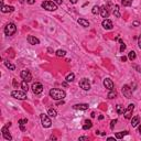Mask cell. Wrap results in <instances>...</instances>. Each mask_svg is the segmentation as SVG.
I'll list each match as a JSON object with an SVG mask.
<instances>
[{"instance_id":"6da1fadb","label":"cell","mask_w":141,"mask_h":141,"mask_svg":"<svg viewBox=\"0 0 141 141\" xmlns=\"http://www.w3.org/2000/svg\"><path fill=\"white\" fill-rule=\"evenodd\" d=\"M66 96V93L62 89H58V88H53V89L50 90V97L54 100H62L64 99Z\"/></svg>"},{"instance_id":"7a4b0ae2","label":"cell","mask_w":141,"mask_h":141,"mask_svg":"<svg viewBox=\"0 0 141 141\" xmlns=\"http://www.w3.org/2000/svg\"><path fill=\"white\" fill-rule=\"evenodd\" d=\"M15 32H17V27H15V23L10 22V23H8L6 27H5V34H6L7 36L13 35Z\"/></svg>"},{"instance_id":"3957f363","label":"cell","mask_w":141,"mask_h":141,"mask_svg":"<svg viewBox=\"0 0 141 141\" xmlns=\"http://www.w3.org/2000/svg\"><path fill=\"white\" fill-rule=\"evenodd\" d=\"M42 8L48 11H55L57 9V5L54 2V1H44L42 2Z\"/></svg>"},{"instance_id":"277c9868","label":"cell","mask_w":141,"mask_h":141,"mask_svg":"<svg viewBox=\"0 0 141 141\" xmlns=\"http://www.w3.org/2000/svg\"><path fill=\"white\" fill-rule=\"evenodd\" d=\"M11 96L15 99H20V100L27 99V94L24 90H13L11 93Z\"/></svg>"},{"instance_id":"5b68a950","label":"cell","mask_w":141,"mask_h":141,"mask_svg":"<svg viewBox=\"0 0 141 141\" xmlns=\"http://www.w3.org/2000/svg\"><path fill=\"white\" fill-rule=\"evenodd\" d=\"M40 118H41V122H42V126L44 127V128H50V127L52 126V121H51V119L49 118L48 115L41 114L40 115Z\"/></svg>"},{"instance_id":"8992f818","label":"cell","mask_w":141,"mask_h":141,"mask_svg":"<svg viewBox=\"0 0 141 141\" xmlns=\"http://www.w3.org/2000/svg\"><path fill=\"white\" fill-rule=\"evenodd\" d=\"M133 110H135V105H133V104H129L128 107H127V109H125V112H123L125 118H126V119H131Z\"/></svg>"},{"instance_id":"52a82bcc","label":"cell","mask_w":141,"mask_h":141,"mask_svg":"<svg viewBox=\"0 0 141 141\" xmlns=\"http://www.w3.org/2000/svg\"><path fill=\"white\" fill-rule=\"evenodd\" d=\"M11 126V122H9V123H7L6 126L2 128V136H3V138L6 139V140H12V137H11V135L9 133V131H8V128Z\"/></svg>"},{"instance_id":"ba28073f","label":"cell","mask_w":141,"mask_h":141,"mask_svg":"<svg viewBox=\"0 0 141 141\" xmlns=\"http://www.w3.org/2000/svg\"><path fill=\"white\" fill-rule=\"evenodd\" d=\"M121 92H122L123 96L126 97V98H131L132 96V90L128 85H123L122 88H121Z\"/></svg>"},{"instance_id":"9c48e42d","label":"cell","mask_w":141,"mask_h":141,"mask_svg":"<svg viewBox=\"0 0 141 141\" xmlns=\"http://www.w3.org/2000/svg\"><path fill=\"white\" fill-rule=\"evenodd\" d=\"M79 87L83 88L84 90H89L90 89V83L88 82L87 78H82L79 81Z\"/></svg>"},{"instance_id":"30bf717a","label":"cell","mask_w":141,"mask_h":141,"mask_svg":"<svg viewBox=\"0 0 141 141\" xmlns=\"http://www.w3.org/2000/svg\"><path fill=\"white\" fill-rule=\"evenodd\" d=\"M32 90L33 93L35 94V95H39V94H41L43 92V86L41 83H34V84L32 85Z\"/></svg>"},{"instance_id":"8fae6325","label":"cell","mask_w":141,"mask_h":141,"mask_svg":"<svg viewBox=\"0 0 141 141\" xmlns=\"http://www.w3.org/2000/svg\"><path fill=\"white\" fill-rule=\"evenodd\" d=\"M20 75H21V77H22L23 81H27V82H31V81H32V75H31L30 71H28V69L22 71Z\"/></svg>"},{"instance_id":"7c38bea8","label":"cell","mask_w":141,"mask_h":141,"mask_svg":"<svg viewBox=\"0 0 141 141\" xmlns=\"http://www.w3.org/2000/svg\"><path fill=\"white\" fill-rule=\"evenodd\" d=\"M102 28H104L105 30H111V29H112V27H114L112 22H111L109 19H105V20L102 21Z\"/></svg>"},{"instance_id":"4fadbf2b","label":"cell","mask_w":141,"mask_h":141,"mask_svg":"<svg viewBox=\"0 0 141 141\" xmlns=\"http://www.w3.org/2000/svg\"><path fill=\"white\" fill-rule=\"evenodd\" d=\"M27 40H28V42H29V44H31V45H36L40 43V40L33 35H28Z\"/></svg>"},{"instance_id":"5bb4252c","label":"cell","mask_w":141,"mask_h":141,"mask_svg":"<svg viewBox=\"0 0 141 141\" xmlns=\"http://www.w3.org/2000/svg\"><path fill=\"white\" fill-rule=\"evenodd\" d=\"M104 86L109 90L114 89V83H112V81H111L110 78H105L104 79Z\"/></svg>"},{"instance_id":"9a60e30c","label":"cell","mask_w":141,"mask_h":141,"mask_svg":"<svg viewBox=\"0 0 141 141\" xmlns=\"http://www.w3.org/2000/svg\"><path fill=\"white\" fill-rule=\"evenodd\" d=\"M88 107H89L88 104H76L73 106V108L76 110H86V109H88Z\"/></svg>"},{"instance_id":"2e32d148","label":"cell","mask_w":141,"mask_h":141,"mask_svg":"<svg viewBox=\"0 0 141 141\" xmlns=\"http://www.w3.org/2000/svg\"><path fill=\"white\" fill-rule=\"evenodd\" d=\"M100 15H102V18H105V19H107L109 17V10L106 6H102L100 8Z\"/></svg>"},{"instance_id":"e0dca14e","label":"cell","mask_w":141,"mask_h":141,"mask_svg":"<svg viewBox=\"0 0 141 141\" xmlns=\"http://www.w3.org/2000/svg\"><path fill=\"white\" fill-rule=\"evenodd\" d=\"M1 11L3 12V13H8V12H12L15 11V8L12 6H1Z\"/></svg>"},{"instance_id":"ac0fdd59","label":"cell","mask_w":141,"mask_h":141,"mask_svg":"<svg viewBox=\"0 0 141 141\" xmlns=\"http://www.w3.org/2000/svg\"><path fill=\"white\" fill-rule=\"evenodd\" d=\"M140 123V117L139 116H136V117L131 118V126L132 127H137Z\"/></svg>"},{"instance_id":"d6986e66","label":"cell","mask_w":141,"mask_h":141,"mask_svg":"<svg viewBox=\"0 0 141 141\" xmlns=\"http://www.w3.org/2000/svg\"><path fill=\"white\" fill-rule=\"evenodd\" d=\"M78 24H81L82 27H84V28H87V27H89V22L87 21V20H85V19H78L77 20Z\"/></svg>"},{"instance_id":"ffe728a7","label":"cell","mask_w":141,"mask_h":141,"mask_svg":"<svg viewBox=\"0 0 141 141\" xmlns=\"http://www.w3.org/2000/svg\"><path fill=\"white\" fill-rule=\"evenodd\" d=\"M28 122V119H20L18 121V123H19V126H20V129L22 130V131H24L25 130V127H24V125Z\"/></svg>"},{"instance_id":"44dd1931","label":"cell","mask_w":141,"mask_h":141,"mask_svg":"<svg viewBox=\"0 0 141 141\" xmlns=\"http://www.w3.org/2000/svg\"><path fill=\"white\" fill-rule=\"evenodd\" d=\"M129 133V131H120V132H117L116 135H115V138L116 139H121L123 138V136H127Z\"/></svg>"},{"instance_id":"7402d4cb","label":"cell","mask_w":141,"mask_h":141,"mask_svg":"<svg viewBox=\"0 0 141 141\" xmlns=\"http://www.w3.org/2000/svg\"><path fill=\"white\" fill-rule=\"evenodd\" d=\"M92 127H93V122H92L90 120H85V123H84V126H83V129L87 130V129H90Z\"/></svg>"},{"instance_id":"603a6c76","label":"cell","mask_w":141,"mask_h":141,"mask_svg":"<svg viewBox=\"0 0 141 141\" xmlns=\"http://www.w3.org/2000/svg\"><path fill=\"white\" fill-rule=\"evenodd\" d=\"M116 111H117L118 115H122L123 112H125V108H123V106L117 105V106H116Z\"/></svg>"},{"instance_id":"cb8c5ba5","label":"cell","mask_w":141,"mask_h":141,"mask_svg":"<svg viewBox=\"0 0 141 141\" xmlns=\"http://www.w3.org/2000/svg\"><path fill=\"white\" fill-rule=\"evenodd\" d=\"M114 15L116 17V18H119V17H120L119 6H118V5H115V7H114Z\"/></svg>"},{"instance_id":"d4e9b609","label":"cell","mask_w":141,"mask_h":141,"mask_svg":"<svg viewBox=\"0 0 141 141\" xmlns=\"http://www.w3.org/2000/svg\"><path fill=\"white\" fill-rule=\"evenodd\" d=\"M107 97H108L109 99L116 98V97H117V93H116V92H115L114 89H111L110 92H109V93H108V95H107Z\"/></svg>"},{"instance_id":"484cf974","label":"cell","mask_w":141,"mask_h":141,"mask_svg":"<svg viewBox=\"0 0 141 141\" xmlns=\"http://www.w3.org/2000/svg\"><path fill=\"white\" fill-rule=\"evenodd\" d=\"M48 114H49V116H51V117H56L57 111L55 110V109H53V108H50L49 109V111H48Z\"/></svg>"},{"instance_id":"4316f807","label":"cell","mask_w":141,"mask_h":141,"mask_svg":"<svg viewBox=\"0 0 141 141\" xmlns=\"http://www.w3.org/2000/svg\"><path fill=\"white\" fill-rule=\"evenodd\" d=\"M5 65H6L9 69H11V71H15V66L13 65V64L10 63L9 61H5Z\"/></svg>"},{"instance_id":"83f0119b","label":"cell","mask_w":141,"mask_h":141,"mask_svg":"<svg viewBox=\"0 0 141 141\" xmlns=\"http://www.w3.org/2000/svg\"><path fill=\"white\" fill-rule=\"evenodd\" d=\"M74 78H75V75H74V74H73V73H71V74H68V75L66 76V82H67V83H71V82H73L74 81Z\"/></svg>"},{"instance_id":"f1b7e54d","label":"cell","mask_w":141,"mask_h":141,"mask_svg":"<svg viewBox=\"0 0 141 141\" xmlns=\"http://www.w3.org/2000/svg\"><path fill=\"white\" fill-rule=\"evenodd\" d=\"M136 57H137V54H136V52L135 51H130L129 52V54H128V58L131 61L136 60Z\"/></svg>"},{"instance_id":"f546056e","label":"cell","mask_w":141,"mask_h":141,"mask_svg":"<svg viewBox=\"0 0 141 141\" xmlns=\"http://www.w3.org/2000/svg\"><path fill=\"white\" fill-rule=\"evenodd\" d=\"M121 5L123 7H129L132 5V0H121Z\"/></svg>"},{"instance_id":"4dcf8cb0","label":"cell","mask_w":141,"mask_h":141,"mask_svg":"<svg viewBox=\"0 0 141 141\" xmlns=\"http://www.w3.org/2000/svg\"><path fill=\"white\" fill-rule=\"evenodd\" d=\"M55 54H56V56H57V57H63V56H65L66 52L64 51V50H57Z\"/></svg>"},{"instance_id":"1f68e13d","label":"cell","mask_w":141,"mask_h":141,"mask_svg":"<svg viewBox=\"0 0 141 141\" xmlns=\"http://www.w3.org/2000/svg\"><path fill=\"white\" fill-rule=\"evenodd\" d=\"M21 88H22V90H24V92H28L29 86H28V82L27 81H23L21 83Z\"/></svg>"},{"instance_id":"d6a6232c","label":"cell","mask_w":141,"mask_h":141,"mask_svg":"<svg viewBox=\"0 0 141 141\" xmlns=\"http://www.w3.org/2000/svg\"><path fill=\"white\" fill-rule=\"evenodd\" d=\"M92 12H93V15H98V13H100V8L98 6H94Z\"/></svg>"},{"instance_id":"836d02e7","label":"cell","mask_w":141,"mask_h":141,"mask_svg":"<svg viewBox=\"0 0 141 141\" xmlns=\"http://www.w3.org/2000/svg\"><path fill=\"white\" fill-rule=\"evenodd\" d=\"M117 123V119H115V120H111V122H110V128L111 129H114V127L115 125Z\"/></svg>"},{"instance_id":"e575fe53","label":"cell","mask_w":141,"mask_h":141,"mask_svg":"<svg viewBox=\"0 0 141 141\" xmlns=\"http://www.w3.org/2000/svg\"><path fill=\"white\" fill-rule=\"evenodd\" d=\"M126 50V44L125 43H121V45H120V52H123Z\"/></svg>"},{"instance_id":"d590c367","label":"cell","mask_w":141,"mask_h":141,"mask_svg":"<svg viewBox=\"0 0 141 141\" xmlns=\"http://www.w3.org/2000/svg\"><path fill=\"white\" fill-rule=\"evenodd\" d=\"M138 46H139V49L141 50V35L139 36V39H138Z\"/></svg>"},{"instance_id":"8d00e7d4","label":"cell","mask_w":141,"mask_h":141,"mask_svg":"<svg viewBox=\"0 0 141 141\" xmlns=\"http://www.w3.org/2000/svg\"><path fill=\"white\" fill-rule=\"evenodd\" d=\"M56 5H62V2H63V0H53Z\"/></svg>"},{"instance_id":"74e56055","label":"cell","mask_w":141,"mask_h":141,"mask_svg":"<svg viewBox=\"0 0 141 141\" xmlns=\"http://www.w3.org/2000/svg\"><path fill=\"white\" fill-rule=\"evenodd\" d=\"M132 25H135V27H139V25H140V22H139V21H135L133 23H132Z\"/></svg>"},{"instance_id":"f35d334b","label":"cell","mask_w":141,"mask_h":141,"mask_svg":"<svg viewBox=\"0 0 141 141\" xmlns=\"http://www.w3.org/2000/svg\"><path fill=\"white\" fill-rule=\"evenodd\" d=\"M27 2L29 3V5H33V3L35 2V0H27Z\"/></svg>"},{"instance_id":"ab89813d","label":"cell","mask_w":141,"mask_h":141,"mask_svg":"<svg viewBox=\"0 0 141 141\" xmlns=\"http://www.w3.org/2000/svg\"><path fill=\"white\" fill-rule=\"evenodd\" d=\"M78 140H88V137H79Z\"/></svg>"},{"instance_id":"60d3db41","label":"cell","mask_w":141,"mask_h":141,"mask_svg":"<svg viewBox=\"0 0 141 141\" xmlns=\"http://www.w3.org/2000/svg\"><path fill=\"white\" fill-rule=\"evenodd\" d=\"M133 67H135V68H136V69H137V72H141V68H140V67H139V66L135 65V66H133Z\"/></svg>"},{"instance_id":"b9f144b4","label":"cell","mask_w":141,"mask_h":141,"mask_svg":"<svg viewBox=\"0 0 141 141\" xmlns=\"http://www.w3.org/2000/svg\"><path fill=\"white\" fill-rule=\"evenodd\" d=\"M13 86L18 87V83H17V81H15V79H13Z\"/></svg>"},{"instance_id":"7bdbcfd3","label":"cell","mask_w":141,"mask_h":141,"mask_svg":"<svg viewBox=\"0 0 141 141\" xmlns=\"http://www.w3.org/2000/svg\"><path fill=\"white\" fill-rule=\"evenodd\" d=\"M121 61H122V62H126V61H127V57H126V56H121Z\"/></svg>"},{"instance_id":"ee69618b","label":"cell","mask_w":141,"mask_h":141,"mask_svg":"<svg viewBox=\"0 0 141 141\" xmlns=\"http://www.w3.org/2000/svg\"><path fill=\"white\" fill-rule=\"evenodd\" d=\"M63 104H64V102H63V99H62V100H61V102H57V105H58V106H61V105H63Z\"/></svg>"},{"instance_id":"f6af8a7d","label":"cell","mask_w":141,"mask_h":141,"mask_svg":"<svg viewBox=\"0 0 141 141\" xmlns=\"http://www.w3.org/2000/svg\"><path fill=\"white\" fill-rule=\"evenodd\" d=\"M50 140H56V137H54V136H51V137H50Z\"/></svg>"},{"instance_id":"bcb514c9","label":"cell","mask_w":141,"mask_h":141,"mask_svg":"<svg viewBox=\"0 0 141 141\" xmlns=\"http://www.w3.org/2000/svg\"><path fill=\"white\" fill-rule=\"evenodd\" d=\"M71 2L73 3V5H75V3H77V0H69Z\"/></svg>"},{"instance_id":"7dc6e473","label":"cell","mask_w":141,"mask_h":141,"mask_svg":"<svg viewBox=\"0 0 141 141\" xmlns=\"http://www.w3.org/2000/svg\"><path fill=\"white\" fill-rule=\"evenodd\" d=\"M62 85H63V86H67V82H63V83H62Z\"/></svg>"},{"instance_id":"c3c4849f","label":"cell","mask_w":141,"mask_h":141,"mask_svg":"<svg viewBox=\"0 0 141 141\" xmlns=\"http://www.w3.org/2000/svg\"><path fill=\"white\" fill-rule=\"evenodd\" d=\"M90 116H92V118H94L95 116H96V114H95V112H92V114H90Z\"/></svg>"},{"instance_id":"681fc988","label":"cell","mask_w":141,"mask_h":141,"mask_svg":"<svg viewBox=\"0 0 141 141\" xmlns=\"http://www.w3.org/2000/svg\"><path fill=\"white\" fill-rule=\"evenodd\" d=\"M104 119V116H99V120H102Z\"/></svg>"},{"instance_id":"f907efd6","label":"cell","mask_w":141,"mask_h":141,"mask_svg":"<svg viewBox=\"0 0 141 141\" xmlns=\"http://www.w3.org/2000/svg\"><path fill=\"white\" fill-rule=\"evenodd\" d=\"M138 130H139V132L141 133V125H140V127H139V129H138Z\"/></svg>"},{"instance_id":"816d5d0a","label":"cell","mask_w":141,"mask_h":141,"mask_svg":"<svg viewBox=\"0 0 141 141\" xmlns=\"http://www.w3.org/2000/svg\"><path fill=\"white\" fill-rule=\"evenodd\" d=\"M20 2H21V3H23V2H24V0H20Z\"/></svg>"}]
</instances>
